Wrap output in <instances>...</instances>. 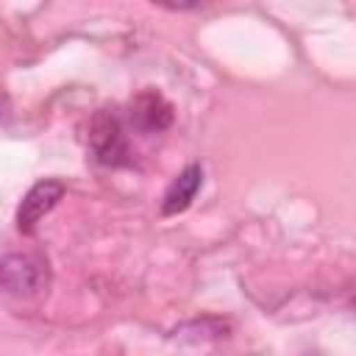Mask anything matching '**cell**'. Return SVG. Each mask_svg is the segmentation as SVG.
<instances>
[{
	"mask_svg": "<svg viewBox=\"0 0 356 356\" xmlns=\"http://www.w3.org/2000/svg\"><path fill=\"white\" fill-rule=\"evenodd\" d=\"M47 284H50V270L39 253L11 250L0 256V292L19 300H31L39 298L47 289Z\"/></svg>",
	"mask_w": 356,
	"mask_h": 356,
	"instance_id": "cell-1",
	"label": "cell"
},
{
	"mask_svg": "<svg viewBox=\"0 0 356 356\" xmlns=\"http://www.w3.org/2000/svg\"><path fill=\"white\" fill-rule=\"evenodd\" d=\"M89 147L95 153V159L100 164H108V167H117L125 161L128 156V145H125V134H122V125L117 120L114 111L103 108L92 117V125H89Z\"/></svg>",
	"mask_w": 356,
	"mask_h": 356,
	"instance_id": "cell-2",
	"label": "cell"
},
{
	"mask_svg": "<svg viewBox=\"0 0 356 356\" xmlns=\"http://www.w3.org/2000/svg\"><path fill=\"white\" fill-rule=\"evenodd\" d=\"M61 197H64V184L61 181L44 178V181L33 184L25 192V197H22V203L17 209V228L22 234H33L36 225L42 222V217L50 214Z\"/></svg>",
	"mask_w": 356,
	"mask_h": 356,
	"instance_id": "cell-3",
	"label": "cell"
},
{
	"mask_svg": "<svg viewBox=\"0 0 356 356\" xmlns=\"http://www.w3.org/2000/svg\"><path fill=\"white\" fill-rule=\"evenodd\" d=\"M131 122L145 134H159L172 122V106L153 89L142 92L131 103Z\"/></svg>",
	"mask_w": 356,
	"mask_h": 356,
	"instance_id": "cell-4",
	"label": "cell"
},
{
	"mask_svg": "<svg viewBox=\"0 0 356 356\" xmlns=\"http://www.w3.org/2000/svg\"><path fill=\"white\" fill-rule=\"evenodd\" d=\"M200 184H203V170H200V164L184 167V170L175 175V181L167 186L164 200H161V211H164V214H178V211H184V209L195 200Z\"/></svg>",
	"mask_w": 356,
	"mask_h": 356,
	"instance_id": "cell-5",
	"label": "cell"
}]
</instances>
